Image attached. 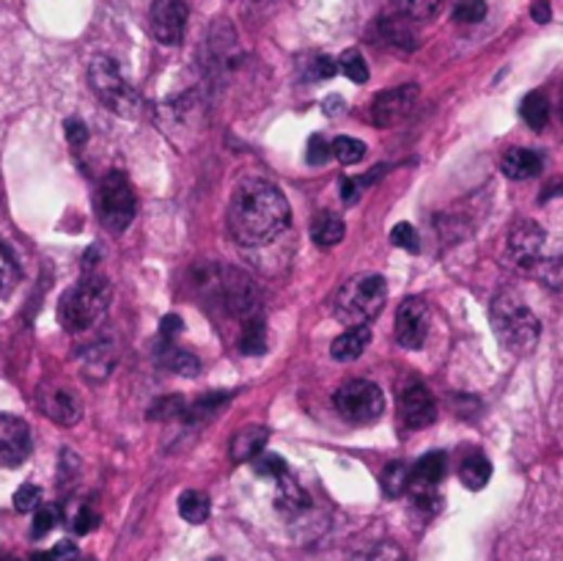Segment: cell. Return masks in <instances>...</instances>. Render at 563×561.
<instances>
[{
    "label": "cell",
    "instance_id": "cell-19",
    "mask_svg": "<svg viewBox=\"0 0 563 561\" xmlns=\"http://www.w3.org/2000/svg\"><path fill=\"white\" fill-rule=\"evenodd\" d=\"M276 482H278V493H276L278 512H283L286 518H297L299 512H306L308 496H306V490L299 487L297 479L286 471L281 479H276Z\"/></svg>",
    "mask_w": 563,
    "mask_h": 561
},
{
    "label": "cell",
    "instance_id": "cell-1",
    "mask_svg": "<svg viewBox=\"0 0 563 561\" xmlns=\"http://www.w3.org/2000/svg\"><path fill=\"white\" fill-rule=\"evenodd\" d=\"M292 220L286 195L267 179H242L229 202V231L245 248L270 245Z\"/></svg>",
    "mask_w": 563,
    "mask_h": 561
},
{
    "label": "cell",
    "instance_id": "cell-6",
    "mask_svg": "<svg viewBox=\"0 0 563 561\" xmlns=\"http://www.w3.org/2000/svg\"><path fill=\"white\" fill-rule=\"evenodd\" d=\"M138 199L129 179L121 171L105 174L100 184V220L107 231L121 234L136 220Z\"/></svg>",
    "mask_w": 563,
    "mask_h": 561
},
{
    "label": "cell",
    "instance_id": "cell-29",
    "mask_svg": "<svg viewBox=\"0 0 563 561\" xmlns=\"http://www.w3.org/2000/svg\"><path fill=\"white\" fill-rule=\"evenodd\" d=\"M165 367H168L170 372L182 374V378H195V374L201 372V360L195 358L193 353H188V349H168Z\"/></svg>",
    "mask_w": 563,
    "mask_h": 561
},
{
    "label": "cell",
    "instance_id": "cell-33",
    "mask_svg": "<svg viewBox=\"0 0 563 561\" xmlns=\"http://www.w3.org/2000/svg\"><path fill=\"white\" fill-rule=\"evenodd\" d=\"M253 466H256L258 476H265V479H281L283 473L289 471L286 460H283L281 455H265V451L253 460Z\"/></svg>",
    "mask_w": 563,
    "mask_h": 561
},
{
    "label": "cell",
    "instance_id": "cell-8",
    "mask_svg": "<svg viewBox=\"0 0 563 561\" xmlns=\"http://www.w3.org/2000/svg\"><path fill=\"white\" fill-rule=\"evenodd\" d=\"M188 3L184 0H154L152 12H149V25L159 44L174 48L184 39L188 30Z\"/></svg>",
    "mask_w": 563,
    "mask_h": 561
},
{
    "label": "cell",
    "instance_id": "cell-14",
    "mask_svg": "<svg viewBox=\"0 0 563 561\" xmlns=\"http://www.w3.org/2000/svg\"><path fill=\"white\" fill-rule=\"evenodd\" d=\"M41 408H44V413H48L50 419L61 426L77 424L82 416V405H80V399H77L75 391L61 388V385L59 388L41 391Z\"/></svg>",
    "mask_w": 563,
    "mask_h": 561
},
{
    "label": "cell",
    "instance_id": "cell-31",
    "mask_svg": "<svg viewBox=\"0 0 563 561\" xmlns=\"http://www.w3.org/2000/svg\"><path fill=\"white\" fill-rule=\"evenodd\" d=\"M443 0H394L396 12L407 20H428L440 9Z\"/></svg>",
    "mask_w": 563,
    "mask_h": 561
},
{
    "label": "cell",
    "instance_id": "cell-13",
    "mask_svg": "<svg viewBox=\"0 0 563 561\" xmlns=\"http://www.w3.org/2000/svg\"><path fill=\"white\" fill-rule=\"evenodd\" d=\"M30 449H34V441H30L28 424L20 419H7L3 435H0V462L7 468L23 466Z\"/></svg>",
    "mask_w": 563,
    "mask_h": 561
},
{
    "label": "cell",
    "instance_id": "cell-49",
    "mask_svg": "<svg viewBox=\"0 0 563 561\" xmlns=\"http://www.w3.org/2000/svg\"><path fill=\"white\" fill-rule=\"evenodd\" d=\"M28 561H55L53 553H34Z\"/></svg>",
    "mask_w": 563,
    "mask_h": 561
},
{
    "label": "cell",
    "instance_id": "cell-20",
    "mask_svg": "<svg viewBox=\"0 0 563 561\" xmlns=\"http://www.w3.org/2000/svg\"><path fill=\"white\" fill-rule=\"evenodd\" d=\"M371 344V328L358 326V328H346V333H341L333 342L330 353L341 364H349V360H358L366 353V347Z\"/></svg>",
    "mask_w": 563,
    "mask_h": 561
},
{
    "label": "cell",
    "instance_id": "cell-40",
    "mask_svg": "<svg viewBox=\"0 0 563 561\" xmlns=\"http://www.w3.org/2000/svg\"><path fill=\"white\" fill-rule=\"evenodd\" d=\"M97 526H100V514H97L91 507H80V512H77L75 520H72L75 534H91Z\"/></svg>",
    "mask_w": 563,
    "mask_h": 561
},
{
    "label": "cell",
    "instance_id": "cell-39",
    "mask_svg": "<svg viewBox=\"0 0 563 561\" xmlns=\"http://www.w3.org/2000/svg\"><path fill=\"white\" fill-rule=\"evenodd\" d=\"M41 501V490L36 485H23L14 493V509L17 512H34Z\"/></svg>",
    "mask_w": 563,
    "mask_h": 561
},
{
    "label": "cell",
    "instance_id": "cell-42",
    "mask_svg": "<svg viewBox=\"0 0 563 561\" xmlns=\"http://www.w3.org/2000/svg\"><path fill=\"white\" fill-rule=\"evenodd\" d=\"M64 132H66V141H69L75 149H80L82 143L89 141V130H86V122H80V118H66Z\"/></svg>",
    "mask_w": 563,
    "mask_h": 561
},
{
    "label": "cell",
    "instance_id": "cell-16",
    "mask_svg": "<svg viewBox=\"0 0 563 561\" xmlns=\"http://www.w3.org/2000/svg\"><path fill=\"white\" fill-rule=\"evenodd\" d=\"M77 358H80L82 364V372L89 374L91 380H105L107 374H111L113 364H116V349H113V344L105 342V339H94V342L86 344V347L77 353Z\"/></svg>",
    "mask_w": 563,
    "mask_h": 561
},
{
    "label": "cell",
    "instance_id": "cell-3",
    "mask_svg": "<svg viewBox=\"0 0 563 561\" xmlns=\"http://www.w3.org/2000/svg\"><path fill=\"white\" fill-rule=\"evenodd\" d=\"M489 314H492L495 333L506 349L516 355L534 353L541 336V326L539 317L525 306V301H520L514 292H500L492 301Z\"/></svg>",
    "mask_w": 563,
    "mask_h": 561
},
{
    "label": "cell",
    "instance_id": "cell-50",
    "mask_svg": "<svg viewBox=\"0 0 563 561\" xmlns=\"http://www.w3.org/2000/svg\"><path fill=\"white\" fill-rule=\"evenodd\" d=\"M0 561H17V559H0Z\"/></svg>",
    "mask_w": 563,
    "mask_h": 561
},
{
    "label": "cell",
    "instance_id": "cell-47",
    "mask_svg": "<svg viewBox=\"0 0 563 561\" xmlns=\"http://www.w3.org/2000/svg\"><path fill=\"white\" fill-rule=\"evenodd\" d=\"M534 17L536 23H547V20H550V7H547V3H536Z\"/></svg>",
    "mask_w": 563,
    "mask_h": 561
},
{
    "label": "cell",
    "instance_id": "cell-38",
    "mask_svg": "<svg viewBox=\"0 0 563 561\" xmlns=\"http://www.w3.org/2000/svg\"><path fill=\"white\" fill-rule=\"evenodd\" d=\"M330 154H333V146L328 143V138L311 136V141H308V149H306L308 166H324V163L330 160Z\"/></svg>",
    "mask_w": 563,
    "mask_h": 561
},
{
    "label": "cell",
    "instance_id": "cell-23",
    "mask_svg": "<svg viewBox=\"0 0 563 561\" xmlns=\"http://www.w3.org/2000/svg\"><path fill=\"white\" fill-rule=\"evenodd\" d=\"M459 476H462V485L468 490H484L492 479V462L484 455H470L459 468Z\"/></svg>",
    "mask_w": 563,
    "mask_h": 561
},
{
    "label": "cell",
    "instance_id": "cell-4",
    "mask_svg": "<svg viewBox=\"0 0 563 561\" xmlns=\"http://www.w3.org/2000/svg\"><path fill=\"white\" fill-rule=\"evenodd\" d=\"M387 297V284L382 276L366 272V276L349 278L338 290L333 301V314L341 326L358 328L369 326L371 319L382 311Z\"/></svg>",
    "mask_w": 563,
    "mask_h": 561
},
{
    "label": "cell",
    "instance_id": "cell-27",
    "mask_svg": "<svg viewBox=\"0 0 563 561\" xmlns=\"http://www.w3.org/2000/svg\"><path fill=\"white\" fill-rule=\"evenodd\" d=\"M267 347V328L261 322V317H253L242 322V333H240V349L245 355H258L265 353Z\"/></svg>",
    "mask_w": 563,
    "mask_h": 561
},
{
    "label": "cell",
    "instance_id": "cell-35",
    "mask_svg": "<svg viewBox=\"0 0 563 561\" xmlns=\"http://www.w3.org/2000/svg\"><path fill=\"white\" fill-rule=\"evenodd\" d=\"M391 243H394L396 248L410 251V254H418V251H421V240H418V231L412 229L410 224H396L394 229H391Z\"/></svg>",
    "mask_w": 563,
    "mask_h": 561
},
{
    "label": "cell",
    "instance_id": "cell-18",
    "mask_svg": "<svg viewBox=\"0 0 563 561\" xmlns=\"http://www.w3.org/2000/svg\"><path fill=\"white\" fill-rule=\"evenodd\" d=\"M446 473L448 457L443 455V451H428V455H423L421 460L412 466L410 487H415V490H423V487L435 490V485H440L443 479H446Z\"/></svg>",
    "mask_w": 563,
    "mask_h": 561
},
{
    "label": "cell",
    "instance_id": "cell-51",
    "mask_svg": "<svg viewBox=\"0 0 563 561\" xmlns=\"http://www.w3.org/2000/svg\"><path fill=\"white\" fill-rule=\"evenodd\" d=\"M561 113H563V105H561Z\"/></svg>",
    "mask_w": 563,
    "mask_h": 561
},
{
    "label": "cell",
    "instance_id": "cell-5",
    "mask_svg": "<svg viewBox=\"0 0 563 561\" xmlns=\"http://www.w3.org/2000/svg\"><path fill=\"white\" fill-rule=\"evenodd\" d=\"M89 84H91V91L97 94V100H100L107 111L116 113V116L132 118L138 116V111H141L138 94L132 91V86L124 80L116 61L107 59V55H97V59L91 61Z\"/></svg>",
    "mask_w": 563,
    "mask_h": 561
},
{
    "label": "cell",
    "instance_id": "cell-43",
    "mask_svg": "<svg viewBox=\"0 0 563 561\" xmlns=\"http://www.w3.org/2000/svg\"><path fill=\"white\" fill-rule=\"evenodd\" d=\"M314 64V80H324V77H333L335 72H338V61H333L330 55H317V59L311 61Z\"/></svg>",
    "mask_w": 563,
    "mask_h": 561
},
{
    "label": "cell",
    "instance_id": "cell-41",
    "mask_svg": "<svg viewBox=\"0 0 563 561\" xmlns=\"http://www.w3.org/2000/svg\"><path fill=\"white\" fill-rule=\"evenodd\" d=\"M179 413H184V403L179 396H174V399H163V403L154 405V408L149 410V419H174V416Z\"/></svg>",
    "mask_w": 563,
    "mask_h": 561
},
{
    "label": "cell",
    "instance_id": "cell-7",
    "mask_svg": "<svg viewBox=\"0 0 563 561\" xmlns=\"http://www.w3.org/2000/svg\"><path fill=\"white\" fill-rule=\"evenodd\" d=\"M333 403L335 410L355 426L374 424L385 413V396H382L380 385L369 383V380H349V383H344L335 391Z\"/></svg>",
    "mask_w": 563,
    "mask_h": 561
},
{
    "label": "cell",
    "instance_id": "cell-46",
    "mask_svg": "<svg viewBox=\"0 0 563 561\" xmlns=\"http://www.w3.org/2000/svg\"><path fill=\"white\" fill-rule=\"evenodd\" d=\"M50 553L55 556V561H69L77 556V548L72 543H59L53 550H50Z\"/></svg>",
    "mask_w": 563,
    "mask_h": 561
},
{
    "label": "cell",
    "instance_id": "cell-37",
    "mask_svg": "<svg viewBox=\"0 0 563 561\" xmlns=\"http://www.w3.org/2000/svg\"><path fill=\"white\" fill-rule=\"evenodd\" d=\"M55 523H59V509L55 507H36V514H34V537H44V534H50L55 528Z\"/></svg>",
    "mask_w": 563,
    "mask_h": 561
},
{
    "label": "cell",
    "instance_id": "cell-34",
    "mask_svg": "<svg viewBox=\"0 0 563 561\" xmlns=\"http://www.w3.org/2000/svg\"><path fill=\"white\" fill-rule=\"evenodd\" d=\"M14 284H17V265L9 256V251L0 245V301L14 290Z\"/></svg>",
    "mask_w": 563,
    "mask_h": 561
},
{
    "label": "cell",
    "instance_id": "cell-28",
    "mask_svg": "<svg viewBox=\"0 0 563 561\" xmlns=\"http://www.w3.org/2000/svg\"><path fill=\"white\" fill-rule=\"evenodd\" d=\"M330 146H333V154L341 166H358L360 160L366 157V143L358 141V138L341 136V138H335Z\"/></svg>",
    "mask_w": 563,
    "mask_h": 561
},
{
    "label": "cell",
    "instance_id": "cell-15",
    "mask_svg": "<svg viewBox=\"0 0 563 561\" xmlns=\"http://www.w3.org/2000/svg\"><path fill=\"white\" fill-rule=\"evenodd\" d=\"M374 36H376V42L387 44V48L407 50V53L418 48L415 30H412L410 20L401 17V14H399V17H382V20H376Z\"/></svg>",
    "mask_w": 563,
    "mask_h": 561
},
{
    "label": "cell",
    "instance_id": "cell-22",
    "mask_svg": "<svg viewBox=\"0 0 563 561\" xmlns=\"http://www.w3.org/2000/svg\"><path fill=\"white\" fill-rule=\"evenodd\" d=\"M265 446H267L265 426H247V430L236 432L234 435V444H231V457H234V462L256 460Z\"/></svg>",
    "mask_w": 563,
    "mask_h": 561
},
{
    "label": "cell",
    "instance_id": "cell-21",
    "mask_svg": "<svg viewBox=\"0 0 563 561\" xmlns=\"http://www.w3.org/2000/svg\"><path fill=\"white\" fill-rule=\"evenodd\" d=\"M344 220L335 213H317L311 220V237L319 248H335L344 240Z\"/></svg>",
    "mask_w": 563,
    "mask_h": 561
},
{
    "label": "cell",
    "instance_id": "cell-24",
    "mask_svg": "<svg viewBox=\"0 0 563 561\" xmlns=\"http://www.w3.org/2000/svg\"><path fill=\"white\" fill-rule=\"evenodd\" d=\"M410 479H412L410 466H405V462H391L380 476L382 493H385L387 498L405 496V493L410 490Z\"/></svg>",
    "mask_w": 563,
    "mask_h": 561
},
{
    "label": "cell",
    "instance_id": "cell-44",
    "mask_svg": "<svg viewBox=\"0 0 563 561\" xmlns=\"http://www.w3.org/2000/svg\"><path fill=\"white\" fill-rule=\"evenodd\" d=\"M358 195H360V182H358V179H349V177L341 179V202H344L346 207H353V204H358Z\"/></svg>",
    "mask_w": 563,
    "mask_h": 561
},
{
    "label": "cell",
    "instance_id": "cell-36",
    "mask_svg": "<svg viewBox=\"0 0 563 561\" xmlns=\"http://www.w3.org/2000/svg\"><path fill=\"white\" fill-rule=\"evenodd\" d=\"M355 561H405V553H401L399 545L380 543L371 550H366V553H360Z\"/></svg>",
    "mask_w": 563,
    "mask_h": 561
},
{
    "label": "cell",
    "instance_id": "cell-48",
    "mask_svg": "<svg viewBox=\"0 0 563 561\" xmlns=\"http://www.w3.org/2000/svg\"><path fill=\"white\" fill-rule=\"evenodd\" d=\"M338 102H341V97H330L328 105H324L328 107V113H338Z\"/></svg>",
    "mask_w": 563,
    "mask_h": 561
},
{
    "label": "cell",
    "instance_id": "cell-17",
    "mask_svg": "<svg viewBox=\"0 0 563 561\" xmlns=\"http://www.w3.org/2000/svg\"><path fill=\"white\" fill-rule=\"evenodd\" d=\"M541 166H545L541 154L523 146H511L509 152L503 154V160H500V168H503L506 177L516 179V182H520V179H534L536 174L541 171Z\"/></svg>",
    "mask_w": 563,
    "mask_h": 561
},
{
    "label": "cell",
    "instance_id": "cell-11",
    "mask_svg": "<svg viewBox=\"0 0 563 561\" xmlns=\"http://www.w3.org/2000/svg\"><path fill=\"white\" fill-rule=\"evenodd\" d=\"M545 251V229L534 220H516L509 231V254L520 267H534Z\"/></svg>",
    "mask_w": 563,
    "mask_h": 561
},
{
    "label": "cell",
    "instance_id": "cell-45",
    "mask_svg": "<svg viewBox=\"0 0 563 561\" xmlns=\"http://www.w3.org/2000/svg\"><path fill=\"white\" fill-rule=\"evenodd\" d=\"M159 333H163L165 339H174L182 333V317H177V314H168V317L163 319V328H159Z\"/></svg>",
    "mask_w": 563,
    "mask_h": 561
},
{
    "label": "cell",
    "instance_id": "cell-2",
    "mask_svg": "<svg viewBox=\"0 0 563 561\" xmlns=\"http://www.w3.org/2000/svg\"><path fill=\"white\" fill-rule=\"evenodd\" d=\"M111 303V284L102 276H82L75 286L64 292L59 306V319L64 331L82 333L100 326Z\"/></svg>",
    "mask_w": 563,
    "mask_h": 561
},
{
    "label": "cell",
    "instance_id": "cell-26",
    "mask_svg": "<svg viewBox=\"0 0 563 561\" xmlns=\"http://www.w3.org/2000/svg\"><path fill=\"white\" fill-rule=\"evenodd\" d=\"M209 512H212V503L201 490H188L182 493V498H179V514H182V520L193 523V526L204 523V520L209 518Z\"/></svg>",
    "mask_w": 563,
    "mask_h": 561
},
{
    "label": "cell",
    "instance_id": "cell-12",
    "mask_svg": "<svg viewBox=\"0 0 563 561\" xmlns=\"http://www.w3.org/2000/svg\"><path fill=\"white\" fill-rule=\"evenodd\" d=\"M399 413L410 430H423V426L435 424L437 408L435 399L428 394V388L423 383H410L401 388L399 394Z\"/></svg>",
    "mask_w": 563,
    "mask_h": 561
},
{
    "label": "cell",
    "instance_id": "cell-9",
    "mask_svg": "<svg viewBox=\"0 0 563 561\" xmlns=\"http://www.w3.org/2000/svg\"><path fill=\"white\" fill-rule=\"evenodd\" d=\"M428 306L421 297H407L396 311V342L405 349H421L428 339Z\"/></svg>",
    "mask_w": 563,
    "mask_h": 561
},
{
    "label": "cell",
    "instance_id": "cell-30",
    "mask_svg": "<svg viewBox=\"0 0 563 561\" xmlns=\"http://www.w3.org/2000/svg\"><path fill=\"white\" fill-rule=\"evenodd\" d=\"M338 69L358 86H363L366 80H369V64H366V59L358 50H346L338 59Z\"/></svg>",
    "mask_w": 563,
    "mask_h": 561
},
{
    "label": "cell",
    "instance_id": "cell-10",
    "mask_svg": "<svg viewBox=\"0 0 563 561\" xmlns=\"http://www.w3.org/2000/svg\"><path fill=\"white\" fill-rule=\"evenodd\" d=\"M415 102H418L415 84H405V86H396V89L382 91V94L374 100V105H371V122H374V127H380V130L399 125L401 118H407V113L415 107Z\"/></svg>",
    "mask_w": 563,
    "mask_h": 561
},
{
    "label": "cell",
    "instance_id": "cell-25",
    "mask_svg": "<svg viewBox=\"0 0 563 561\" xmlns=\"http://www.w3.org/2000/svg\"><path fill=\"white\" fill-rule=\"evenodd\" d=\"M520 113H523L525 125H528L530 130H545L547 122H550V102H547V97L541 94V91H530L523 100Z\"/></svg>",
    "mask_w": 563,
    "mask_h": 561
},
{
    "label": "cell",
    "instance_id": "cell-32",
    "mask_svg": "<svg viewBox=\"0 0 563 561\" xmlns=\"http://www.w3.org/2000/svg\"><path fill=\"white\" fill-rule=\"evenodd\" d=\"M484 17H487V3H484V0H462V3H457V9H453V20H457V23L473 25L482 23Z\"/></svg>",
    "mask_w": 563,
    "mask_h": 561
}]
</instances>
